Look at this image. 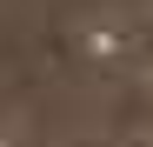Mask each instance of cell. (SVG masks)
Returning a JSON list of instances; mask_svg holds the SVG:
<instances>
[{
    "instance_id": "6da1fadb",
    "label": "cell",
    "mask_w": 153,
    "mask_h": 147,
    "mask_svg": "<svg viewBox=\"0 0 153 147\" xmlns=\"http://www.w3.org/2000/svg\"><path fill=\"white\" fill-rule=\"evenodd\" d=\"M140 47H146V34L126 7H87L80 14V54L93 67H133Z\"/></svg>"
},
{
    "instance_id": "7a4b0ae2",
    "label": "cell",
    "mask_w": 153,
    "mask_h": 147,
    "mask_svg": "<svg viewBox=\"0 0 153 147\" xmlns=\"http://www.w3.org/2000/svg\"><path fill=\"white\" fill-rule=\"evenodd\" d=\"M0 147H33V140H27V127H20V120L0 114Z\"/></svg>"
},
{
    "instance_id": "3957f363",
    "label": "cell",
    "mask_w": 153,
    "mask_h": 147,
    "mask_svg": "<svg viewBox=\"0 0 153 147\" xmlns=\"http://www.w3.org/2000/svg\"><path fill=\"white\" fill-rule=\"evenodd\" d=\"M146 94H153V60H146Z\"/></svg>"
}]
</instances>
